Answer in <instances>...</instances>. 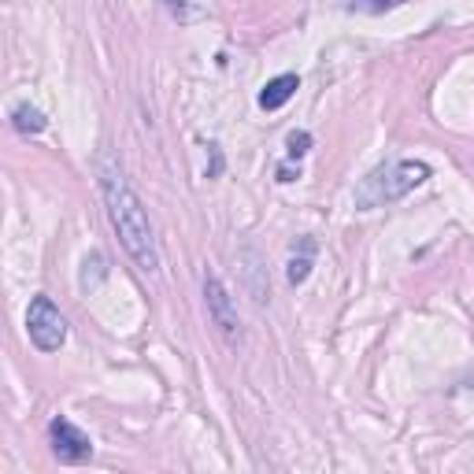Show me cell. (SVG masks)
<instances>
[{
  "mask_svg": "<svg viewBox=\"0 0 474 474\" xmlns=\"http://www.w3.org/2000/svg\"><path fill=\"white\" fill-rule=\"evenodd\" d=\"M97 174H100V193H104L108 219H111V226L118 233V242H123V249L130 252V260L145 274H156L160 271V245H156V230L149 222L145 204L138 201V193L130 190L123 170H118L108 156H100Z\"/></svg>",
  "mask_w": 474,
  "mask_h": 474,
  "instance_id": "cell-1",
  "label": "cell"
},
{
  "mask_svg": "<svg viewBox=\"0 0 474 474\" xmlns=\"http://www.w3.org/2000/svg\"><path fill=\"white\" fill-rule=\"evenodd\" d=\"M430 178V167L419 160H400L393 167H378L371 178H364V186L356 190L360 208H382L389 201H400L404 193H411L415 186H423Z\"/></svg>",
  "mask_w": 474,
  "mask_h": 474,
  "instance_id": "cell-2",
  "label": "cell"
},
{
  "mask_svg": "<svg viewBox=\"0 0 474 474\" xmlns=\"http://www.w3.org/2000/svg\"><path fill=\"white\" fill-rule=\"evenodd\" d=\"M26 334L41 352H56L67 341V319L59 315V308L48 296H34V304L26 312Z\"/></svg>",
  "mask_w": 474,
  "mask_h": 474,
  "instance_id": "cell-3",
  "label": "cell"
},
{
  "mask_svg": "<svg viewBox=\"0 0 474 474\" xmlns=\"http://www.w3.org/2000/svg\"><path fill=\"white\" fill-rule=\"evenodd\" d=\"M48 441H52V452H56V459L59 463H86L89 456H93V441L71 423V419H52V427H48Z\"/></svg>",
  "mask_w": 474,
  "mask_h": 474,
  "instance_id": "cell-4",
  "label": "cell"
},
{
  "mask_svg": "<svg viewBox=\"0 0 474 474\" xmlns=\"http://www.w3.org/2000/svg\"><path fill=\"white\" fill-rule=\"evenodd\" d=\"M204 296H208V312H211L215 326L233 341V337H237V312H233V304H230V293L222 289V282H219L215 274L204 278Z\"/></svg>",
  "mask_w": 474,
  "mask_h": 474,
  "instance_id": "cell-5",
  "label": "cell"
},
{
  "mask_svg": "<svg viewBox=\"0 0 474 474\" xmlns=\"http://www.w3.org/2000/svg\"><path fill=\"white\" fill-rule=\"evenodd\" d=\"M301 89V78L296 75H278V78H271L267 86H263V93H260V108L263 111H278L282 104H289V97Z\"/></svg>",
  "mask_w": 474,
  "mask_h": 474,
  "instance_id": "cell-6",
  "label": "cell"
},
{
  "mask_svg": "<svg viewBox=\"0 0 474 474\" xmlns=\"http://www.w3.org/2000/svg\"><path fill=\"white\" fill-rule=\"evenodd\" d=\"M12 123H15L19 134H41V130L48 127V118H45L34 104H15V108H12Z\"/></svg>",
  "mask_w": 474,
  "mask_h": 474,
  "instance_id": "cell-7",
  "label": "cell"
},
{
  "mask_svg": "<svg viewBox=\"0 0 474 474\" xmlns=\"http://www.w3.org/2000/svg\"><path fill=\"white\" fill-rule=\"evenodd\" d=\"M289 160H301L308 149H312V134L308 130H296V134H289Z\"/></svg>",
  "mask_w": 474,
  "mask_h": 474,
  "instance_id": "cell-8",
  "label": "cell"
},
{
  "mask_svg": "<svg viewBox=\"0 0 474 474\" xmlns=\"http://www.w3.org/2000/svg\"><path fill=\"white\" fill-rule=\"evenodd\" d=\"M404 5V0H348V8H360V12H389Z\"/></svg>",
  "mask_w": 474,
  "mask_h": 474,
  "instance_id": "cell-9",
  "label": "cell"
},
{
  "mask_svg": "<svg viewBox=\"0 0 474 474\" xmlns=\"http://www.w3.org/2000/svg\"><path fill=\"white\" fill-rule=\"evenodd\" d=\"M312 274V256H301V260H289V282L301 285L304 278Z\"/></svg>",
  "mask_w": 474,
  "mask_h": 474,
  "instance_id": "cell-10",
  "label": "cell"
},
{
  "mask_svg": "<svg viewBox=\"0 0 474 474\" xmlns=\"http://www.w3.org/2000/svg\"><path fill=\"white\" fill-rule=\"evenodd\" d=\"M163 8L178 19H190V8H186V0H163Z\"/></svg>",
  "mask_w": 474,
  "mask_h": 474,
  "instance_id": "cell-11",
  "label": "cell"
},
{
  "mask_svg": "<svg viewBox=\"0 0 474 474\" xmlns=\"http://www.w3.org/2000/svg\"><path fill=\"white\" fill-rule=\"evenodd\" d=\"M293 178H301V167H293V163L278 167V182H293Z\"/></svg>",
  "mask_w": 474,
  "mask_h": 474,
  "instance_id": "cell-12",
  "label": "cell"
}]
</instances>
